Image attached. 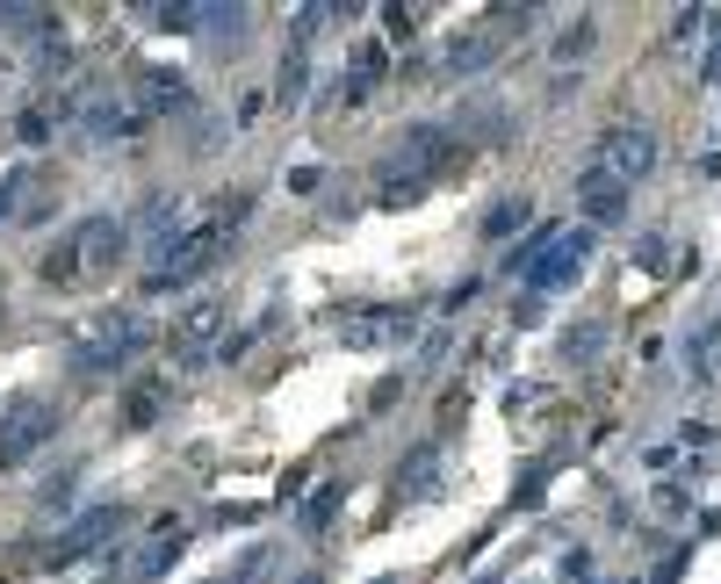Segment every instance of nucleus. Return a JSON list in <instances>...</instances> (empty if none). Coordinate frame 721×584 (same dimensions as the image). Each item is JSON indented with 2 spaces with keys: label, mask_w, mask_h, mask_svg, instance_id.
<instances>
[{
  "label": "nucleus",
  "mask_w": 721,
  "mask_h": 584,
  "mask_svg": "<svg viewBox=\"0 0 721 584\" xmlns=\"http://www.w3.org/2000/svg\"><path fill=\"white\" fill-rule=\"evenodd\" d=\"M245 210H253V203H232L224 217H210V224H195V232L166 239L159 267H152V296H166V289H188L195 274H210V267H217V260H224V245H232V232L245 224Z\"/></svg>",
  "instance_id": "f257e3e1"
},
{
  "label": "nucleus",
  "mask_w": 721,
  "mask_h": 584,
  "mask_svg": "<svg viewBox=\"0 0 721 584\" xmlns=\"http://www.w3.org/2000/svg\"><path fill=\"white\" fill-rule=\"evenodd\" d=\"M448 159H455V130L448 123H411V130H397L390 159H382V195H390V203H411Z\"/></svg>",
  "instance_id": "f03ea898"
},
{
  "label": "nucleus",
  "mask_w": 721,
  "mask_h": 584,
  "mask_svg": "<svg viewBox=\"0 0 721 584\" xmlns=\"http://www.w3.org/2000/svg\"><path fill=\"white\" fill-rule=\"evenodd\" d=\"M152 347V318H109V325L95 332V340H80V353H72V376L80 382H101V376H116V368H130L137 353Z\"/></svg>",
  "instance_id": "7ed1b4c3"
},
{
  "label": "nucleus",
  "mask_w": 721,
  "mask_h": 584,
  "mask_svg": "<svg viewBox=\"0 0 721 584\" xmlns=\"http://www.w3.org/2000/svg\"><path fill=\"white\" fill-rule=\"evenodd\" d=\"M592 245H600V232H592V224H563V232H556V245H548V253L534 260L527 274H519V282H527V296H548V289H571L577 274L592 267Z\"/></svg>",
  "instance_id": "20e7f679"
},
{
  "label": "nucleus",
  "mask_w": 721,
  "mask_h": 584,
  "mask_svg": "<svg viewBox=\"0 0 721 584\" xmlns=\"http://www.w3.org/2000/svg\"><path fill=\"white\" fill-rule=\"evenodd\" d=\"M51 434H58L51 397H8V405H0V469H14L22 455H37Z\"/></svg>",
  "instance_id": "39448f33"
},
{
  "label": "nucleus",
  "mask_w": 721,
  "mask_h": 584,
  "mask_svg": "<svg viewBox=\"0 0 721 584\" xmlns=\"http://www.w3.org/2000/svg\"><path fill=\"white\" fill-rule=\"evenodd\" d=\"M592 166L635 188V181L656 166V130H642V123H613V130H600V145H592Z\"/></svg>",
  "instance_id": "423d86ee"
},
{
  "label": "nucleus",
  "mask_w": 721,
  "mask_h": 584,
  "mask_svg": "<svg viewBox=\"0 0 721 584\" xmlns=\"http://www.w3.org/2000/svg\"><path fill=\"white\" fill-rule=\"evenodd\" d=\"M340 340L347 347H361V353H376V347H411L419 340V311H397V303H368V311L354 318H340Z\"/></svg>",
  "instance_id": "0eeeda50"
},
{
  "label": "nucleus",
  "mask_w": 721,
  "mask_h": 584,
  "mask_svg": "<svg viewBox=\"0 0 721 584\" xmlns=\"http://www.w3.org/2000/svg\"><path fill=\"white\" fill-rule=\"evenodd\" d=\"M224 325H232V303L195 296L188 311H181V325H174V353H181V361H203V353H217V347H224Z\"/></svg>",
  "instance_id": "6e6552de"
},
{
  "label": "nucleus",
  "mask_w": 721,
  "mask_h": 584,
  "mask_svg": "<svg viewBox=\"0 0 721 584\" xmlns=\"http://www.w3.org/2000/svg\"><path fill=\"white\" fill-rule=\"evenodd\" d=\"M109 534H123V505H95V513H80L66 534L51 542V563H80V556H95Z\"/></svg>",
  "instance_id": "1a4fd4ad"
},
{
  "label": "nucleus",
  "mask_w": 721,
  "mask_h": 584,
  "mask_svg": "<svg viewBox=\"0 0 721 584\" xmlns=\"http://www.w3.org/2000/svg\"><path fill=\"white\" fill-rule=\"evenodd\" d=\"M627 181H613V174H600V166H585V174H577V210H585V224L592 232H606V224H621L627 217Z\"/></svg>",
  "instance_id": "9d476101"
},
{
  "label": "nucleus",
  "mask_w": 721,
  "mask_h": 584,
  "mask_svg": "<svg viewBox=\"0 0 721 584\" xmlns=\"http://www.w3.org/2000/svg\"><path fill=\"white\" fill-rule=\"evenodd\" d=\"M123 239H130V224H123V217H87V224H72V253H80V267L109 260Z\"/></svg>",
  "instance_id": "9b49d317"
},
{
  "label": "nucleus",
  "mask_w": 721,
  "mask_h": 584,
  "mask_svg": "<svg viewBox=\"0 0 721 584\" xmlns=\"http://www.w3.org/2000/svg\"><path fill=\"white\" fill-rule=\"evenodd\" d=\"M527 217H534L527 195H505V203H490V210H484V239H513Z\"/></svg>",
  "instance_id": "f8f14e48"
},
{
  "label": "nucleus",
  "mask_w": 721,
  "mask_h": 584,
  "mask_svg": "<svg viewBox=\"0 0 721 584\" xmlns=\"http://www.w3.org/2000/svg\"><path fill=\"white\" fill-rule=\"evenodd\" d=\"M433 476H440V448H419L411 463H397V490L426 498V490H433Z\"/></svg>",
  "instance_id": "ddd939ff"
},
{
  "label": "nucleus",
  "mask_w": 721,
  "mask_h": 584,
  "mask_svg": "<svg viewBox=\"0 0 721 584\" xmlns=\"http://www.w3.org/2000/svg\"><path fill=\"white\" fill-rule=\"evenodd\" d=\"M556 232H563V224H534V232H527V239H519V245H513V253H505V274H527V267H534V260H542V253H548V245H556Z\"/></svg>",
  "instance_id": "4468645a"
},
{
  "label": "nucleus",
  "mask_w": 721,
  "mask_h": 584,
  "mask_svg": "<svg viewBox=\"0 0 721 584\" xmlns=\"http://www.w3.org/2000/svg\"><path fill=\"white\" fill-rule=\"evenodd\" d=\"M174 556H181V527H159V534H152V548H145V556L130 563V577H159V571H166V563H174Z\"/></svg>",
  "instance_id": "2eb2a0df"
},
{
  "label": "nucleus",
  "mask_w": 721,
  "mask_h": 584,
  "mask_svg": "<svg viewBox=\"0 0 721 584\" xmlns=\"http://www.w3.org/2000/svg\"><path fill=\"white\" fill-rule=\"evenodd\" d=\"M145 123V109H116V101H101V109H87V137H123Z\"/></svg>",
  "instance_id": "dca6fc26"
},
{
  "label": "nucleus",
  "mask_w": 721,
  "mask_h": 584,
  "mask_svg": "<svg viewBox=\"0 0 721 584\" xmlns=\"http://www.w3.org/2000/svg\"><path fill=\"white\" fill-rule=\"evenodd\" d=\"M181 101H188L181 72H145V116H152V109H181Z\"/></svg>",
  "instance_id": "f3484780"
},
{
  "label": "nucleus",
  "mask_w": 721,
  "mask_h": 584,
  "mask_svg": "<svg viewBox=\"0 0 721 584\" xmlns=\"http://www.w3.org/2000/svg\"><path fill=\"white\" fill-rule=\"evenodd\" d=\"M700 29H721V8H679V14H671V37H679V43H693Z\"/></svg>",
  "instance_id": "a211bd4d"
},
{
  "label": "nucleus",
  "mask_w": 721,
  "mask_h": 584,
  "mask_svg": "<svg viewBox=\"0 0 721 584\" xmlns=\"http://www.w3.org/2000/svg\"><path fill=\"white\" fill-rule=\"evenodd\" d=\"M340 498H347V484H325V490H318V498L303 505V534H318V527H325V519L340 513Z\"/></svg>",
  "instance_id": "6ab92c4d"
},
{
  "label": "nucleus",
  "mask_w": 721,
  "mask_h": 584,
  "mask_svg": "<svg viewBox=\"0 0 721 584\" xmlns=\"http://www.w3.org/2000/svg\"><path fill=\"white\" fill-rule=\"evenodd\" d=\"M303 80H311V58L289 51V58H282V87H274V95H282V101H303Z\"/></svg>",
  "instance_id": "aec40b11"
},
{
  "label": "nucleus",
  "mask_w": 721,
  "mask_h": 584,
  "mask_svg": "<svg viewBox=\"0 0 721 584\" xmlns=\"http://www.w3.org/2000/svg\"><path fill=\"white\" fill-rule=\"evenodd\" d=\"M592 37H600V29H592L585 14H577V29H563V37H556V58H585V51H592Z\"/></svg>",
  "instance_id": "412c9836"
},
{
  "label": "nucleus",
  "mask_w": 721,
  "mask_h": 584,
  "mask_svg": "<svg viewBox=\"0 0 721 584\" xmlns=\"http://www.w3.org/2000/svg\"><path fill=\"white\" fill-rule=\"evenodd\" d=\"M600 347H606V325H585V332H571V340H563V353H571V361H592Z\"/></svg>",
  "instance_id": "4be33fe9"
},
{
  "label": "nucleus",
  "mask_w": 721,
  "mask_h": 584,
  "mask_svg": "<svg viewBox=\"0 0 721 584\" xmlns=\"http://www.w3.org/2000/svg\"><path fill=\"white\" fill-rule=\"evenodd\" d=\"M260 571H267V548H253L238 571H224V577H210V584H260Z\"/></svg>",
  "instance_id": "5701e85b"
},
{
  "label": "nucleus",
  "mask_w": 721,
  "mask_h": 584,
  "mask_svg": "<svg viewBox=\"0 0 721 584\" xmlns=\"http://www.w3.org/2000/svg\"><path fill=\"white\" fill-rule=\"evenodd\" d=\"M152 14V29H195V8L181 0V8H145Z\"/></svg>",
  "instance_id": "b1692460"
},
{
  "label": "nucleus",
  "mask_w": 721,
  "mask_h": 584,
  "mask_svg": "<svg viewBox=\"0 0 721 584\" xmlns=\"http://www.w3.org/2000/svg\"><path fill=\"white\" fill-rule=\"evenodd\" d=\"M382 29H390V37H411V29H419V14H411V8H382Z\"/></svg>",
  "instance_id": "393cba45"
},
{
  "label": "nucleus",
  "mask_w": 721,
  "mask_h": 584,
  "mask_svg": "<svg viewBox=\"0 0 721 584\" xmlns=\"http://www.w3.org/2000/svg\"><path fill=\"white\" fill-rule=\"evenodd\" d=\"M700 80L721 87V29H714V43H708V58H700Z\"/></svg>",
  "instance_id": "a878e982"
},
{
  "label": "nucleus",
  "mask_w": 721,
  "mask_h": 584,
  "mask_svg": "<svg viewBox=\"0 0 721 584\" xmlns=\"http://www.w3.org/2000/svg\"><path fill=\"white\" fill-rule=\"evenodd\" d=\"M8 210H14V188H0V217H8Z\"/></svg>",
  "instance_id": "bb28decb"
}]
</instances>
